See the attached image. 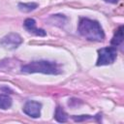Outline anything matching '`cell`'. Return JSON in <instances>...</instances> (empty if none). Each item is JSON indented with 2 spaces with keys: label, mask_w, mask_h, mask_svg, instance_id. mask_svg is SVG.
Wrapping results in <instances>:
<instances>
[{
  "label": "cell",
  "mask_w": 124,
  "mask_h": 124,
  "mask_svg": "<svg viewBox=\"0 0 124 124\" xmlns=\"http://www.w3.org/2000/svg\"><path fill=\"white\" fill-rule=\"evenodd\" d=\"M78 30L82 37L89 41L100 42L105 38V33L97 20L82 17L79 19Z\"/></svg>",
  "instance_id": "obj_1"
},
{
  "label": "cell",
  "mask_w": 124,
  "mask_h": 124,
  "mask_svg": "<svg viewBox=\"0 0 124 124\" xmlns=\"http://www.w3.org/2000/svg\"><path fill=\"white\" fill-rule=\"evenodd\" d=\"M21 72L26 74L42 73L46 75H57L61 73V70L55 62L46 60H36L23 65L21 67Z\"/></svg>",
  "instance_id": "obj_2"
},
{
  "label": "cell",
  "mask_w": 124,
  "mask_h": 124,
  "mask_svg": "<svg viewBox=\"0 0 124 124\" xmlns=\"http://www.w3.org/2000/svg\"><path fill=\"white\" fill-rule=\"evenodd\" d=\"M117 56V51L114 47H103L98 50V60L97 66H104L112 64Z\"/></svg>",
  "instance_id": "obj_3"
},
{
  "label": "cell",
  "mask_w": 124,
  "mask_h": 124,
  "mask_svg": "<svg viewBox=\"0 0 124 124\" xmlns=\"http://www.w3.org/2000/svg\"><path fill=\"white\" fill-rule=\"evenodd\" d=\"M21 43L22 39L17 33H10L0 41V45L7 49H16Z\"/></svg>",
  "instance_id": "obj_4"
},
{
  "label": "cell",
  "mask_w": 124,
  "mask_h": 124,
  "mask_svg": "<svg viewBox=\"0 0 124 124\" xmlns=\"http://www.w3.org/2000/svg\"><path fill=\"white\" fill-rule=\"evenodd\" d=\"M41 108H42L41 103L37 101H28L23 107V111L28 116H31L33 118H38L41 115Z\"/></svg>",
  "instance_id": "obj_5"
},
{
  "label": "cell",
  "mask_w": 124,
  "mask_h": 124,
  "mask_svg": "<svg viewBox=\"0 0 124 124\" xmlns=\"http://www.w3.org/2000/svg\"><path fill=\"white\" fill-rule=\"evenodd\" d=\"M23 26L30 33H33V34H35L37 36H41V37L46 36V31L44 29L37 28L36 27V21L33 18H26L23 22Z\"/></svg>",
  "instance_id": "obj_6"
},
{
  "label": "cell",
  "mask_w": 124,
  "mask_h": 124,
  "mask_svg": "<svg viewBox=\"0 0 124 124\" xmlns=\"http://www.w3.org/2000/svg\"><path fill=\"white\" fill-rule=\"evenodd\" d=\"M123 42V26H119L116 30H115V33L110 41L111 45L112 46H119L121 43Z\"/></svg>",
  "instance_id": "obj_7"
},
{
  "label": "cell",
  "mask_w": 124,
  "mask_h": 124,
  "mask_svg": "<svg viewBox=\"0 0 124 124\" xmlns=\"http://www.w3.org/2000/svg\"><path fill=\"white\" fill-rule=\"evenodd\" d=\"M12 98L7 94H0V108L8 109L12 106Z\"/></svg>",
  "instance_id": "obj_8"
},
{
  "label": "cell",
  "mask_w": 124,
  "mask_h": 124,
  "mask_svg": "<svg viewBox=\"0 0 124 124\" xmlns=\"http://www.w3.org/2000/svg\"><path fill=\"white\" fill-rule=\"evenodd\" d=\"M54 118L56 119V121L58 122H66L68 120V114L65 112V110L60 108L57 107L55 109V113H54Z\"/></svg>",
  "instance_id": "obj_9"
},
{
  "label": "cell",
  "mask_w": 124,
  "mask_h": 124,
  "mask_svg": "<svg viewBox=\"0 0 124 124\" xmlns=\"http://www.w3.org/2000/svg\"><path fill=\"white\" fill-rule=\"evenodd\" d=\"M19 11L23 12V13H29L33 10H35L36 8H38V4L37 3H19L17 5Z\"/></svg>",
  "instance_id": "obj_10"
},
{
  "label": "cell",
  "mask_w": 124,
  "mask_h": 124,
  "mask_svg": "<svg viewBox=\"0 0 124 124\" xmlns=\"http://www.w3.org/2000/svg\"><path fill=\"white\" fill-rule=\"evenodd\" d=\"M90 118H91L90 115H78V116L74 115V116H73V119H74L75 121H78V122L83 121V120H87V119H90Z\"/></svg>",
  "instance_id": "obj_11"
},
{
  "label": "cell",
  "mask_w": 124,
  "mask_h": 124,
  "mask_svg": "<svg viewBox=\"0 0 124 124\" xmlns=\"http://www.w3.org/2000/svg\"><path fill=\"white\" fill-rule=\"evenodd\" d=\"M105 2H107V3H111V4H115V3H117V1L118 0H104Z\"/></svg>",
  "instance_id": "obj_12"
}]
</instances>
